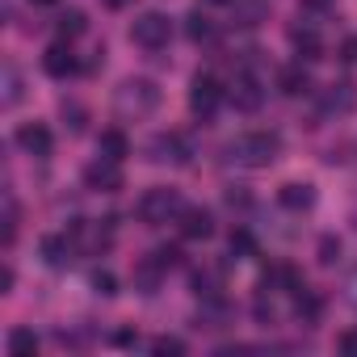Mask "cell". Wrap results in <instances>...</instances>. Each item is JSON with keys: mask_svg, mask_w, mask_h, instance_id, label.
<instances>
[{"mask_svg": "<svg viewBox=\"0 0 357 357\" xmlns=\"http://www.w3.org/2000/svg\"><path fill=\"white\" fill-rule=\"evenodd\" d=\"M252 315H257V319H261L265 328H269V324L278 319V311H273V303H265V298H257V303H252Z\"/></svg>", "mask_w": 357, "mask_h": 357, "instance_id": "obj_33", "label": "cell"}, {"mask_svg": "<svg viewBox=\"0 0 357 357\" xmlns=\"http://www.w3.org/2000/svg\"><path fill=\"white\" fill-rule=\"evenodd\" d=\"M176 223H181V236L185 240H211L215 236V215L202 211V206H185Z\"/></svg>", "mask_w": 357, "mask_h": 357, "instance_id": "obj_10", "label": "cell"}, {"mask_svg": "<svg viewBox=\"0 0 357 357\" xmlns=\"http://www.w3.org/2000/svg\"><path fill=\"white\" fill-rule=\"evenodd\" d=\"M34 349H38V336H34L30 328H13V332H9V353H13V357H30Z\"/></svg>", "mask_w": 357, "mask_h": 357, "instance_id": "obj_25", "label": "cell"}, {"mask_svg": "<svg viewBox=\"0 0 357 357\" xmlns=\"http://www.w3.org/2000/svg\"><path fill=\"white\" fill-rule=\"evenodd\" d=\"M231 105L236 109H244V114H257L261 109V101H265V89H261V80L252 76V72H240L236 80H231Z\"/></svg>", "mask_w": 357, "mask_h": 357, "instance_id": "obj_7", "label": "cell"}, {"mask_svg": "<svg viewBox=\"0 0 357 357\" xmlns=\"http://www.w3.org/2000/svg\"><path fill=\"white\" fill-rule=\"evenodd\" d=\"M223 97H227V93H223V84H219L215 76H198L194 89H190V109L202 114V118H215V109H219Z\"/></svg>", "mask_w": 357, "mask_h": 357, "instance_id": "obj_6", "label": "cell"}, {"mask_svg": "<svg viewBox=\"0 0 357 357\" xmlns=\"http://www.w3.org/2000/svg\"><path fill=\"white\" fill-rule=\"evenodd\" d=\"M0 290H5V294L13 290V269H5V273H0Z\"/></svg>", "mask_w": 357, "mask_h": 357, "instance_id": "obj_38", "label": "cell"}, {"mask_svg": "<svg viewBox=\"0 0 357 357\" xmlns=\"http://www.w3.org/2000/svg\"><path fill=\"white\" fill-rule=\"evenodd\" d=\"M231 17H236V26L252 30V26H261L269 17V5L265 0H231Z\"/></svg>", "mask_w": 357, "mask_h": 357, "instance_id": "obj_17", "label": "cell"}, {"mask_svg": "<svg viewBox=\"0 0 357 357\" xmlns=\"http://www.w3.org/2000/svg\"><path fill=\"white\" fill-rule=\"evenodd\" d=\"M38 252H43V261H47L51 269H68V265H72V257H76L80 248H76V240H72V236H47V240L38 244Z\"/></svg>", "mask_w": 357, "mask_h": 357, "instance_id": "obj_12", "label": "cell"}, {"mask_svg": "<svg viewBox=\"0 0 357 357\" xmlns=\"http://www.w3.org/2000/svg\"><path fill=\"white\" fill-rule=\"evenodd\" d=\"M151 353H155V357H181V353H185V340H181V336H155V340H151Z\"/></svg>", "mask_w": 357, "mask_h": 357, "instance_id": "obj_26", "label": "cell"}, {"mask_svg": "<svg viewBox=\"0 0 357 357\" xmlns=\"http://www.w3.org/2000/svg\"><path fill=\"white\" fill-rule=\"evenodd\" d=\"M278 202H282L286 211H311V206H315V185H307V181H290V185L278 190Z\"/></svg>", "mask_w": 357, "mask_h": 357, "instance_id": "obj_14", "label": "cell"}, {"mask_svg": "<svg viewBox=\"0 0 357 357\" xmlns=\"http://www.w3.org/2000/svg\"><path fill=\"white\" fill-rule=\"evenodd\" d=\"M273 286H286V290H290V294H294V290H298V286H303V282H298V273H294V269H290V265H273V269H265V278H261V290H265V294H269V290H273Z\"/></svg>", "mask_w": 357, "mask_h": 357, "instance_id": "obj_21", "label": "cell"}, {"mask_svg": "<svg viewBox=\"0 0 357 357\" xmlns=\"http://www.w3.org/2000/svg\"><path fill=\"white\" fill-rule=\"evenodd\" d=\"M105 5H114V9H122V5H126V0H105Z\"/></svg>", "mask_w": 357, "mask_h": 357, "instance_id": "obj_41", "label": "cell"}, {"mask_svg": "<svg viewBox=\"0 0 357 357\" xmlns=\"http://www.w3.org/2000/svg\"><path fill=\"white\" fill-rule=\"evenodd\" d=\"M17 147H22L26 155H38V160H47V155L55 151V139H51V130H47L43 122H26V126L17 130Z\"/></svg>", "mask_w": 357, "mask_h": 357, "instance_id": "obj_9", "label": "cell"}, {"mask_svg": "<svg viewBox=\"0 0 357 357\" xmlns=\"http://www.w3.org/2000/svg\"><path fill=\"white\" fill-rule=\"evenodd\" d=\"M135 211H139V219H143L147 227H164V223H172V219H181L185 202H181V194H176V190H147Z\"/></svg>", "mask_w": 357, "mask_h": 357, "instance_id": "obj_2", "label": "cell"}, {"mask_svg": "<svg viewBox=\"0 0 357 357\" xmlns=\"http://www.w3.org/2000/svg\"><path fill=\"white\" fill-rule=\"evenodd\" d=\"M93 290H97L101 298H114V294H118V278H114L109 269H97V273H93Z\"/></svg>", "mask_w": 357, "mask_h": 357, "instance_id": "obj_27", "label": "cell"}, {"mask_svg": "<svg viewBox=\"0 0 357 357\" xmlns=\"http://www.w3.org/2000/svg\"><path fill=\"white\" fill-rule=\"evenodd\" d=\"M72 240H76V248L80 252H105L109 244H114V231L109 227H93V223H72Z\"/></svg>", "mask_w": 357, "mask_h": 357, "instance_id": "obj_11", "label": "cell"}, {"mask_svg": "<svg viewBox=\"0 0 357 357\" xmlns=\"http://www.w3.org/2000/svg\"><path fill=\"white\" fill-rule=\"evenodd\" d=\"M22 101V76L17 68H5V105H17Z\"/></svg>", "mask_w": 357, "mask_h": 357, "instance_id": "obj_28", "label": "cell"}, {"mask_svg": "<svg viewBox=\"0 0 357 357\" xmlns=\"http://www.w3.org/2000/svg\"><path fill=\"white\" fill-rule=\"evenodd\" d=\"M278 89H282L286 97H307V93H311V76L303 72V63L282 68V72H278Z\"/></svg>", "mask_w": 357, "mask_h": 357, "instance_id": "obj_19", "label": "cell"}, {"mask_svg": "<svg viewBox=\"0 0 357 357\" xmlns=\"http://www.w3.org/2000/svg\"><path fill=\"white\" fill-rule=\"evenodd\" d=\"M63 118H68V126H72V135H80V130H84V118H89V114H84L80 105H68V101H63Z\"/></svg>", "mask_w": 357, "mask_h": 357, "instance_id": "obj_32", "label": "cell"}, {"mask_svg": "<svg viewBox=\"0 0 357 357\" xmlns=\"http://www.w3.org/2000/svg\"><path fill=\"white\" fill-rule=\"evenodd\" d=\"M278 151H282L278 130H248V135H240V139L231 143V155H236L240 164H248V168H269V164L278 160Z\"/></svg>", "mask_w": 357, "mask_h": 357, "instance_id": "obj_1", "label": "cell"}, {"mask_svg": "<svg viewBox=\"0 0 357 357\" xmlns=\"http://www.w3.org/2000/svg\"><path fill=\"white\" fill-rule=\"evenodd\" d=\"M353 105H357V93H353V84H349V80L328 84V93H324V101H319V109H324V114H349Z\"/></svg>", "mask_w": 357, "mask_h": 357, "instance_id": "obj_13", "label": "cell"}, {"mask_svg": "<svg viewBox=\"0 0 357 357\" xmlns=\"http://www.w3.org/2000/svg\"><path fill=\"white\" fill-rule=\"evenodd\" d=\"M340 353H357V328H349V332L340 336Z\"/></svg>", "mask_w": 357, "mask_h": 357, "instance_id": "obj_34", "label": "cell"}, {"mask_svg": "<svg viewBox=\"0 0 357 357\" xmlns=\"http://www.w3.org/2000/svg\"><path fill=\"white\" fill-rule=\"evenodd\" d=\"M185 34H190L194 43H215V38H219L215 22H211L206 13H190V17H185Z\"/></svg>", "mask_w": 357, "mask_h": 357, "instance_id": "obj_23", "label": "cell"}, {"mask_svg": "<svg viewBox=\"0 0 357 357\" xmlns=\"http://www.w3.org/2000/svg\"><path fill=\"white\" fill-rule=\"evenodd\" d=\"M84 185H89V190H101V194H118V190L126 185V176H122V160L97 155V160L84 168Z\"/></svg>", "mask_w": 357, "mask_h": 357, "instance_id": "obj_5", "label": "cell"}, {"mask_svg": "<svg viewBox=\"0 0 357 357\" xmlns=\"http://www.w3.org/2000/svg\"><path fill=\"white\" fill-rule=\"evenodd\" d=\"M114 340H118V344H126V349H130V344H139V336H135V332H118Z\"/></svg>", "mask_w": 357, "mask_h": 357, "instance_id": "obj_37", "label": "cell"}, {"mask_svg": "<svg viewBox=\"0 0 357 357\" xmlns=\"http://www.w3.org/2000/svg\"><path fill=\"white\" fill-rule=\"evenodd\" d=\"M30 5H38V9H51V5H55V0H30Z\"/></svg>", "mask_w": 357, "mask_h": 357, "instance_id": "obj_40", "label": "cell"}, {"mask_svg": "<svg viewBox=\"0 0 357 357\" xmlns=\"http://www.w3.org/2000/svg\"><path fill=\"white\" fill-rule=\"evenodd\" d=\"M340 261V240L336 236H324L319 240V265H336Z\"/></svg>", "mask_w": 357, "mask_h": 357, "instance_id": "obj_29", "label": "cell"}, {"mask_svg": "<svg viewBox=\"0 0 357 357\" xmlns=\"http://www.w3.org/2000/svg\"><path fill=\"white\" fill-rule=\"evenodd\" d=\"M168 38H172V22L164 13H139L130 22V43L143 47V51H164Z\"/></svg>", "mask_w": 357, "mask_h": 357, "instance_id": "obj_3", "label": "cell"}, {"mask_svg": "<svg viewBox=\"0 0 357 357\" xmlns=\"http://www.w3.org/2000/svg\"><path fill=\"white\" fill-rule=\"evenodd\" d=\"M155 105H160V89H155L151 80H126V84L118 89V109H122V114L143 118V114H151Z\"/></svg>", "mask_w": 357, "mask_h": 357, "instance_id": "obj_4", "label": "cell"}, {"mask_svg": "<svg viewBox=\"0 0 357 357\" xmlns=\"http://www.w3.org/2000/svg\"><path fill=\"white\" fill-rule=\"evenodd\" d=\"M340 59H344V63H357V38H349V43L340 47Z\"/></svg>", "mask_w": 357, "mask_h": 357, "instance_id": "obj_35", "label": "cell"}, {"mask_svg": "<svg viewBox=\"0 0 357 357\" xmlns=\"http://www.w3.org/2000/svg\"><path fill=\"white\" fill-rule=\"evenodd\" d=\"M43 72L55 76V80H68V76L80 72V59H76V51H72L68 43H55V47H47V55H43Z\"/></svg>", "mask_w": 357, "mask_h": 357, "instance_id": "obj_8", "label": "cell"}, {"mask_svg": "<svg viewBox=\"0 0 357 357\" xmlns=\"http://www.w3.org/2000/svg\"><path fill=\"white\" fill-rule=\"evenodd\" d=\"M294 315H298L303 324H311V328H315V324L324 319V298H319L315 290L298 286V290H294Z\"/></svg>", "mask_w": 357, "mask_h": 357, "instance_id": "obj_16", "label": "cell"}, {"mask_svg": "<svg viewBox=\"0 0 357 357\" xmlns=\"http://www.w3.org/2000/svg\"><path fill=\"white\" fill-rule=\"evenodd\" d=\"M55 30H59V38H68V43H72V38H80V34L89 30V22H84V13H80V9H63V13L55 17Z\"/></svg>", "mask_w": 357, "mask_h": 357, "instance_id": "obj_22", "label": "cell"}, {"mask_svg": "<svg viewBox=\"0 0 357 357\" xmlns=\"http://www.w3.org/2000/svg\"><path fill=\"white\" fill-rule=\"evenodd\" d=\"M349 303L357 307V273H353V282H349Z\"/></svg>", "mask_w": 357, "mask_h": 357, "instance_id": "obj_39", "label": "cell"}, {"mask_svg": "<svg viewBox=\"0 0 357 357\" xmlns=\"http://www.w3.org/2000/svg\"><path fill=\"white\" fill-rule=\"evenodd\" d=\"M97 151H101V155H109V160H126V155H130V139H126L118 126H109V130H101Z\"/></svg>", "mask_w": 357, "mask_h": 357, "instance_id": "obj_20", "label": "cell"}, {"mask_svg": "<svg viewBox=\"0 0 357 357\" xmlns=\"http://www.w3.org/2000/svg\"><path fill=\"white\" fill-rule=\"evenodd\" d=\"M227 252H231L236 261H248V257L257 252V240H252V231L236 227V231H231V240H227Z\"/></svg>", "mask_w": 357, "mask_h": 357, "instance_id": "obj_24", "label": "cell"}, {"mask_svg": "<svg viewBox=\"0 0 357 357\" xmlns=\"http://www.w3.org/2000/svg\"><path fill=\"white\" fill-rule=\"evenodd\" d=\"M164 269H176V265H181V248H176V244H160L155 252H151Z\"/></svg>", "mask_w": 357, "mask_h": 357, "instance_id": "obj_30", "label": "cell"}, {"mask_svg": "<svg viewBox=\"0 0 357 357\" xmlns=\"http://www.w3.org/2000/svg\"><path fill=\"white\" fill-rule=\"evenodd\" d=\"M130 282H135V290H139V294H155V290H160V282H164V265H160L155 257H147V261H139V265H135Z\"/></svg>", "mask_w": 357, "mask_h": 357, "instance_id": "obj_15", "label": "cell"}, {"mask_svg": "<svg viewBox=\"0 0 357 357\" xmlns=\"http://www.w3.org/2000/svg\"><path fill=\"white\" fill-rule=\"evenodd\" d=\"M328 5H332V0H303V9H307V13H324Z\"/></svg>", "mask_w": 357, "mask_h": 357, "instance_id": "obj_36", "label": "cell"}, {"mask_svg": "<svg viewBox=\"0 0 357 357\" xmlns=\"http://www.w3.org/2000/svg\"><path fill=\"white\" fill-rule=\"evenodd\" d=\"M290 43L298 51V59H324V43H319L315 26H294L290 30Z\"/></svg>", "mask_w": 357, "mask_h": 357, "instance_id": "obj_18", "label": "cell"}, {"mask_svg": "<svg viewBox=\"0 0 357 357\" xmlns=\"http://www.w3.org/2000/svg\"><path fill=\"white\" fill-rule=\"evenodd\" d=\"M13 240H17V206L9 198L5 202V248H13Z\"/></svg>", "mask_w": 357, "mask_h": 357, "instance_id": "obj_31", "label": "cell"}, {"mask_svg": "<svg viewBox=\"0 0 357 357\" xmlns=\"http://www.w3.org/2000/svg\"><path fill=\"white\" fill-rule=\"evenodd\" d=\"M206 5H231V0H206Z\"/></svg>", "mask_w": 357, "mask_h": 357, "instance_id": "obj_42", "label": "cell"}]
</instances>
